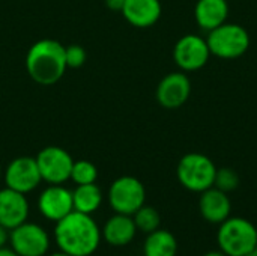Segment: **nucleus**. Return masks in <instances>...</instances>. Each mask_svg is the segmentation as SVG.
I'll list each match as a JSON object with an SVG mask.
<instances>
[{
	"instance_id": "obj_13",
	"label": "nucleus",
	"mask_w": 257,
	"mask_h": 256,
	"mask_svg": "<svg viewBox=\"0 0 257 256\" xmlns=\"http://www.w3.org/2000/svg\"><path fill=\"white\" fill-rule=\"evenodd\" d=\"M30 205L26 195L9 187L0 190V225L6 229H14L27 222Z\"/></svg>"
},
{
	"instance_id": "obj_8",
	"label": "nucleus",
	"mask_w": 257,
	"mask_h": 256,
	"mask_svg": "<svg viewBox=\"0 0 257 256\" xmlns=\"http://www.w3.org/2000/svg\"><path fill=\"white\" fill-rule=\"evenodd\" d=\"M50 244V235L41 225L24 222L9 231V246L20 256H47Z\"/></svg>"
},
{
	"instance_id": "obj_7",
	"label": "nucleus",
	"mask_w": 257,
	"mask_h": 256,
	"mask_svg": "<svg viewBox=\"0 0 257 256\" xmlns=\"http://www.w3.org/2000/svg\"><path fill=\"white\" fill-rule=\"evenodd\" d=\"M35 158L41 178L47 184H65L69 181L74 160L66 149L50 145L42 148Z\"/></svg>"
},
{
	"instance_id": "obj_11",
	"label": "nucleus",
	"mask_w": 257,
	"mask_h": 256,
	"mask_svg": "<svg viewBox=\"0 0 257 256\" xmlns=\"http://www.w3.org/2000/svg\"><path fill=\"white\" fill-rule=\"evenodd\" d=\"M191 94V80L187 72L175 71L161 78L157 86L155 98L158 104L167 110H175L184 106Z\"/></svg>"
},
{
	"instance_id": "obj_29",
	"label": "nucleus",
	"mask_w": 257,
	"mask_h": 256,
	"mask_svg": "<svg viewBox=\"0 0 257 256\" xmlns=\"http://www.w3.org/2000/svg\"><path fill=\"white\" fill-rule=\"evenodd\" d=\"M245 256H257V250H253V252H250L248 255H245Z\"/></svg>"
},
{
	"instance_id": "obj_21",
	"label": "nucleus",
	"mask_w": 257,
	"mask_h": 256,
	"mask_svg": "<svg viewBox=\"0 0 257 256\" xmlns=\"http://www.w3.org/2000/svg\"><path fill=\"white\" fill-rule=\"evenodd\" d=\"M69 180L75 186L93 184L98 180V169L89 160H77L72 164V170H71V178Z\"/></svg>"
},
{
	"instance_id": "obj_12",
	"label": "nucleus",
	"mask_w": 257,
	"mask_h": 256,
	"mask_svg": "<svg viewBox=\"0 0 257 256\" xmlns=\"http://www.w3.org/2000/svg\"><path fill=\"white\" fill-rule=\"evenodd\" d=\"M38 210L44 219L53 223L59 222L74 211L72 190L63 187V184H48L38 198Z\"/></svg>"
},
{
	"instance_id": "obj_22",
	"label": "nucleus",
	"mask_w": 257,
	"mask_h": 256,
	"mask_svg": "<svg viewBox=\"0 0 257 256\" xmlns=\"http://www.w3.org/2000/svg\"><path fill=\"white\" fill-rule=\"evenodd\" d=\"M214 187L220 189L224 193H232L239 187V175L232 167L217 169Z\"/></svg>"
},
{
	"instance_id": "obj_26",
	"label": "nucleus",
	"mask_w": 257,
	"mask_h": 256,
	"mask_svg": "<svg viewBox=\"0 0 257 256\" xmlns=\"http://www.w3.org/2000/svg\"><path fill=\"white\" fill-rule=\"evenodd\" d=\"M0 256H20L11 246H5V247H0Z\"/></svg>"
},
{
	"instance_id": "obj_16",
	"label": "nucleus",
	"mask_w": 257,
	"mask_h": 256,
	"mask_svg": "<svg viewBox=\"0 0 257 256\" xmlns=\"http://www.w3.org/2000/svg\"><path fill=\"white\" fill-rule=\"evenodd\" d=\"M137 228L133 216L114 213L101 228L102 240L113 247L128 246L137 235Z\"/></svg>"
},
{
	"instance_id": "obj_23",
	"label": "nucleus",
	"mask_w": 257,
	"mask_h": 256,
	"mask_svg": "<svg viewBox=\"0 0 257 256\" xmlns=\"http://www.w3.org/2000/svg\"><path fill=\"white\" fill-rule=\"evenodd\" d=\"M65 57H66V66L75 69L84 65L87 54H86L84 47L78 44H72V45L65 47Z\"/></svg>"
},
{
	"instance_id": "obj_15",
	"label": "nucleus",
	"mask_w": 257,
	"mask_h": 256,
	"mask_svg": "<svg viewBox=\"0 0 257 256\" xmlns=\"http://www.w3.org/2000/svg\"><path fill=\"white\" fill-rule=\"evenodd\" d=\"M163 14L160 0H125L122 8L123 18L134 27L148 29L158 23Z\"/></svg>"
},
{
	"instance_id": "obj_30",
	"label": "nucleus",
	"mask_w": 257,
	"mask_h": 256,
	"mask_svg": "<svg viewBox=\"0 0 257 256\" xmlns=\"http://www.w3.org/2000/svg\"><path fill=\"white\" fill-rule=\"evenodd\" d=\"M2 175H3V172H2V167H0V178H2Z\"/></svg>"
},
{
	"instance_id": "obj_14",
	"label": "nucleus",
	"mask_w": 257,
	"mask_h": 256,
	"mask_svg": "<svg viewBox=\"0 0 257 256\" xmlns=\"http://www.w3.org/2000/svg\"><path fill=\"white\" fill-rule=\"evenodd\" d=\"M199 213L211 225H220L230 217L232 202L229 193L221 192L217 187H211L200 193Z\"/></svg>"
},
{
	"instance_id": "obj_6",
	"label": "nucleus",
	"mask_w": 257,
	"mask_h": 256,
	"mask_svg": "<svg viewBox=\"0 0 257 256\" xmlns=\"http://www.w3.org/2000/svg\"><path fill=\"white\" fill-rule=\"evenodd\" d=\"M146 202V189L143 183L131 175L116 178L108 189V204L117 214L133 216Z\"/></svg>"
},
{
	"instance_id": "obj_4",
	"label": "nucleus",
	"mask_w": 257,
	"mask_h": 256,
	"mask_svg": "<svg viewBox=\"0 0 257 256\" xmlns=\"http://www.w3.org/2000/svg\"><path fill=\"white\" fill-rule=\"evenodd\" d=\"M217 174L215 163L205 154L188 152L185 154L176 167V177L179 184L193 193H202L214 187Z\"/></svg>"
},
{
	"instance_id": "obj_31",
	"label": "nucleus",
	"mask_w": 257,
	"mask_h": 256,
	"mask_svg": "<svg viewBox=\"0 0 257 256\" xmlns=\"http://www.w3.org/2000/svg\"><path fill=\"white\" fill-rule=\"evenodd\" d=\"M256 250H257V244H256Z\"/></svg>"
},
{
	"instance_id": "obj_2",
	"label": "nucleus",
	"mask_w": 257,
	"mask_h": 256,
	"mask_svg": "<svg viewBox=\"0 0 257 256\" xmlns=\"http://www.w3.org/2000/svg\"><path fill=\"white\" fill-rule=\"evenodd\" d=\"M24 63L29 77L35 83L51 86L57 83L68 69L65 45L51 38L39 39L29 48Z\"/></svg>"
},
{
	"instance_id": "obj_19",
	"label": "nucleus",
	"mask_w": 257,
	"mask_h": 256,
	"mask_svg": "<svg viewBox=\"0 0 257 256\" xmlns=\"http://www.w3.org/2000/svg\"><path fill=\"white\" fill-rule=\"evenodd\" d=\"M102 192L101 189L93 183V184H83V186H75L72 190V205L74 211L89 214L92 216L99 210L102 205Z\"/></svg>"
},
{
	"instance_id": "obj_3",
	"label": "nucleus",
	"mask_w": 257,
	"mask_h": 256,
	"mask_svg": "<svg viewBox=\"0 0 257 256\" xmlns=\"http://www.w3.org/2000/svg\"><path fill=\"white\" fill-rule=\"evenodd\" d=\"M257 228L244 217H229L218 225L217 246L227 256H245L256 250Z\"/></svg>"
},
{
	"instance_id": "obj_1",
	"label": "nucleus",
	"mask_w": 257,
	"mask_h": 256,
	"mask_svg": "<svg viewBox=\"0 0 257 256\" xmlns=\"http://www.w3.org/2000/svg\"><path fill=\"white\" fill-rule=\"evenodd\" d=\"M54 225L56 246L68 255L92 256L102 241L101 228L89 214L71 211Z\"/></svg>"
},
{
	"instance_id": "obj_18",
	"label": "nucleus",
	"mask_w": 257,
	"mask_h": 256,
	"mask_svg": "<svg viewBox=\"0 0 257 256\" xmlns=\"http://www.w3.org/2000/svg\"><path fill=\"white\" fill-rule=\"evenodd\" d=\"M176 255H178V240L170 231L158 228L157 231L146 234L143 243V256Z\"/></svg>"
},
{
	"instance_id": "obj_10",
	"label": "nucleus",
	"mask_w": 257,
	"mask_h": 256,
	"mask_svg": "<svg viewBox=\"0 0 257 256\" xmlns=\"http://www.w3.org/2000/svg\"><path fill=\"white\" fill-rule=\"evenodd\" d=\"M3 180L6 187L20 192L23 195H27L33 192L41 183V174L36 164L35 157L21 155L14 158L3 172Z\"/></svg>"
},
{
	"instance_id": "obj_17",
	"label": "nucleus",
	"mask_w": 257,
	"mask_h": 256,
	"mask_svg": "<svg viewBox=\"0 0 257 256\" xmlns=\"http://www.w3.org/2000/svg\"><path fill=\"white\" fill-rule=\"evenodd\" d=\"M229 17V2L227 0H197L194 6V18L200 29L209 32L223 23Z\"/></svg>"
},
{
	"instance_id": "obj_20",
	"label": "nucleus",
	"mask_w": 257,
	"mask_h": 256,
	"mask_svg": "<svg viewBox=\"0 0 257 256\" xmlns=\"http://www.w3.org/2000/svg\"><path fill=\"white\" fill-rule=\"evenodd\" d=\"M133 219H134L137 231L143 234H151L161 226V216L158 210L149 205H143L142 208H139L133 214Z\"/></svg>"
},
{
	"instance_id": "obj_27",
	"label": "nucleus",
	"mask_w": 257,
	"mask_h": 256,
	"mask_svg": "<svg viewBox=\"0 0 257 256\" xmlns=\"http://www.w3.org/2000/svg\"><path fill=\"white\" fill-rule=\"evenodd\" d=\"M203 256H227V255H224L221 250H211V252H208V253H205Z\"/></svg>"
},
{
	"instance_id": "obj_9",
	"label": "nucleus",
	"mask_w": 257,
	"mask_h": 256,
	"mask_svg": "<svg viewBox=\"0 0 257 256\" xmlns=\"http://www.w3.org/2000/svg\"><path fill=\"white\" fill-rule=\"evenodd\" d=\"M211 57V50L208 47L206 38L196 33H188L181 36L173 47V59L181 71L193 72L202 69Z\"/></svg>"
},
{
	"instance_id": "obj_28",
	"label": "nucleus",
	"mask_w": 257,
	"mask_h": 256,
	"mask_svg": "<svg viewBox=\"0 0 257 256\" xmlns=\"http://www.w3.org/2000/svg\"><path fill=\"white\" fill-rule=\"evenodd\" d=\"M47 256H71V255H68V253H65V252H56V253H50V255H47Z\"/></svg>"
},
{
	"instance_id": "obj_5",
	"label": "nucleus",
	"mask_w": 257,
	"mask_h": 256,
	"mask_svg": "<svg viewBox=\"0 0 257 256\" xmlns=\"http://www.w3.org/2000/svg\"><path fill=\"white\" fill-rule=\"evenodd\" d=\"M211 54L220 59H238L250 48V33L236 23H223L208 32L206 36Z\"/></svg>"
},
{
	"instance_id": "obj_25",
	"label": "nucleus",
	"mask_w": 257,
	"mask_h": 256,
	"mask_svg": "<svg viewBox=\"0 0 257 256\" xmlns=\"http://www.w3.org/2000/svg\"><path fill=\"white\" fill-rule=\"evenodd\" d=\"M9 243V229L0 225V247H5Z\"/></svg>"
},
{
	"instance_id": "obj_24",
	"label": "nucleus",
	"mask_w": 257,
	"mask_h": 256,
	"mask_svg": "<svg viewBox=\"0 0 257 256\" xmlns=\"http://www.w3.org/2000/svg\"><path fill=\"white\" fill-rule=\"evenodd\" d=\"M105 6L110 9V11H114V12H122V8L125 5V0H104Z\"/></svg>"
}]
</instances>
